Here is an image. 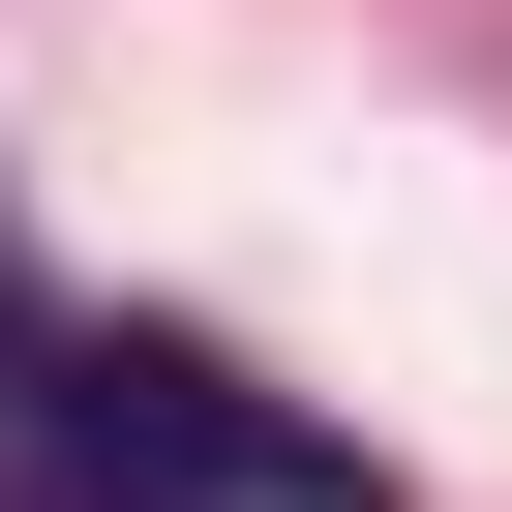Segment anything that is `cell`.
I'll return each instance as SVG.
<instances>
[{
	"mask_svg": "<svg viewBox=\"0 0 512 512\" xmlns=\"http://www.w3.org/2000/svg\"><path fill=\"white\" fill-rule=\"evenodd\" d=\"M0 512H392L211 332H0Z\"/></svg>",
	"mask_w": 512,
	"mask_h": 512,
	"instance_id": "obj_1",
	"label": "cell"
}]
</instances>
